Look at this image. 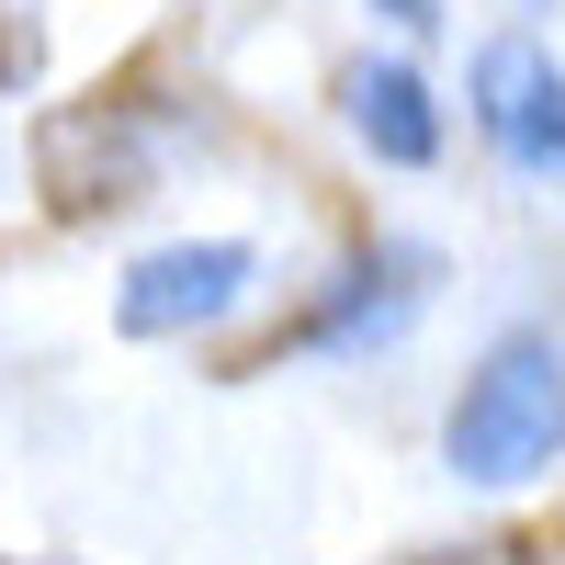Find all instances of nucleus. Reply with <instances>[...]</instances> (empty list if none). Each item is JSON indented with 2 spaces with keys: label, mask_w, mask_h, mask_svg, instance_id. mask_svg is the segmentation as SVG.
Masks as SVG:
<instances>
[{
  "label": "nucleus",
  "mask_w": 565,
  "mask_h": 565,
  "mask_svg": "<svg viewBox=\"0 0 565 565\" xmlns=\"http://www.w3.org/2000/svg\"><path fill=\"white\" fill-rule=\"evenodd\" d=\"M565 452V351L543 328H509V340L463 373V396L441 418V463L463 487H532Z\"/></svg>",
  "instance_id": "nucleus-1"
},
{
  "label": "nucleus",
  "mask_w": 565,
  "mask_h": 565,
  "mask_svg": "<svg viewBox=\"0 0 565 565\" xmlns=\"http://www.w3.org/2000/svg\"><path fill=\"white\" fill-rule=\"evenodd\" d=\"M476 125L509 170L565 181V68L543 34H487L476 45Z\"/></svg>",
  "instance_id": "nucleus-2"
},
{
  "label": "nucleus",
  "mask_w": 565,
  "mask_h": 565,
  "mask_svg": "<svg viewBox=\"0 0 565 565\" xmlns=\"http://www.w3.org/2000/svg\"><path fill=\"white\" fill-rule=\"evenodd\" d=\"M249 238H181V249H148L114 295V328L125 340H181V328H215L226 306L249 295Z\"/></svg>",
  "instance_id": "nucleus-3"
},
{
  "label": "nucleus",
  "mask_w": 565,
  "mask_h": 565,
  "mask_svg": "<svg viewBox=\"0 0 565 565\" xmlns=\"http://www.w3.org/2000/svg\"><path fill=\"white\" fill-rule=\"evenodd\" d=\"M159 181V148L136 114H57L45 125V193H57V215H125L148 204Z\"/></svg>",
  "instance_id": "nucleus-4"
},
{
  "label": "nucleus",
  "mask_w": 565,
  "mask_h": 565,
  "mask_svg": "<svg viewBox=\"0 0 565 565\" xmlns=\"http://www.w3.org/2000/svg\"><path fill=\"white\" fill-rule=\"evenodd\" d=\"M430 249H407V238H385V249H362L328 295L306 306V328H295V351H362V340H396V328L430 306Z\"/></svg>",
  "instance_id": "nucleus-5"
},
{
  "label": "nucleus",
  "mask_w": 565,
  "mask_h": 565,
  "mask_svg": "<svg viewBox=\"0 0 565 565\" xmlns=\"http://www.w3.org/2000/svg\"><path fill=\"white\" fill-rule=\"evenodd\" d=\"M351 125H362V148L385 170H430L441 159V103H430V79L396 68V57L351 68Z\"/></svg>",
  "instance_id": "nucleus-6"
},
{
  "label": "nucleus",
  "mask_w": 565,
  "mask_h": 565,
  "mask_svg": "<svg viewBox=\"0 0 565 565\" xmlns=\"http://www.w3.org/2000/svg\"><path fill=\"white\" fill-rule=\"evenodd\" d=\"M396 565H532V543H418V554H396Z\"/></svg>",
  "instance_id": "nucleus-7"
},
{
  "label": "nucleus",
  "mask_w": 565,
  "mask_h": 565,
  "mask_svg": "<svg viewBox=\"0 0 565 565\" xmlns=\"http://www.w3.org/2000/svg\"><path fill=\"white\" fill-rule=\"evenodd\" d=\"M373 12H385V23H430V0H373Z\"/></svg>",
  "instance_id": "nucleus-8"
}]
</instances>
